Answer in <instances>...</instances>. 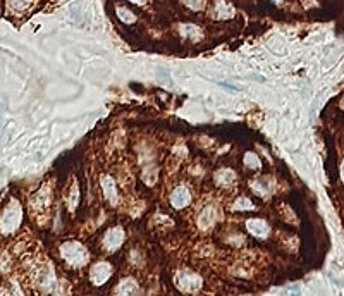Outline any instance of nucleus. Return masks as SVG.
Here are the masks:
<instances>
[{"instance_id":"obj_9","label":"nucleus","mask_w":344,"mask_h":296,"mask_svg":"<svg viewBox=\"0 0 344 296\" xmlns=\"http://www.w3.org/2000/svg\"><path fill=\"white\" fill-rule=\"evenodd\" d=\"M212 16L215 19H229V17L234 16V9L227 2H224V0H219V2H215L214 9H212Z\"/></svg>"},{"instance_id":"obj_12","label":"nucleus","mask_w":344,"mask_h":296,"mask_svg":"<svg viewBox=\"0 0 344 296\" xmlns=\"http://www.w3.org/2000/svg\"><path fill=\"white\" fill-rule=\"evenodd\" d=\"M215 181L220 186H231L236 181V174L231 171V169H224V171H219L215 174Z\"/></svg>"},{"instance_id":"obj_20","label":"nucleus","mask_w":344,"mask_h":296,"mask_svg":"<svg viewBox=\"0 0 344 296\" xmlns=\"http://www.w3.org/2000/svg\"><path fill=\"white\" fill-rule=\"evenodd\" d=\"M129 2H133V4H138V6H141V4H145L147 0H129Z\"/></svg>"},{"instance_id":"obj_3","label":"nucleus","mask_w":344,"mask_h":296,"mask_svg":"<svg viewBox=\"0 0 344 296\" xmlns=\"http://www.w3.org/2000/svg\"><path fill=\"white\" fill-rule=\"evenodd\" d=\"M176 284L182 291H196L201 288V277L191 270H179L176 274Z\"/></svg>"},{"instance_id":"obj_7","label":"nucleus","mask_w":344,"mask_h":296,"mask_svg":"<svg viewBox=\"0 0 344 296\" xmlns=\"http://www.w3.org/2000/svg\"><path fill=\"white\" fill-rule=\"evenodd\" d=\"M102 191H103L105 198L110 201V203H117L119 195H117V186H116L114 177H110V176H103L102 177Z\"/></svg>"},{"instance_id":"obj_14","label":"nucleus","mask_w":344,"mask_h":296,"mask_svg":"<svg viewBox=\"0 0 344 296\" xmlns=\"http://www.w3.org/2000/svg\"><path fill=\"white\" fill-rule=\"evenodd\" d=\"M253 186V191H257L258 195H267L268 191H270V188H268V183L263 179V177H260V179H255L251 183Z\"/></svg>"},{"instance_id":"obj_16","label":"nucleus","mask_w":344,"mask_h":296,"mask_svg":"<svg viewBox=\"0 0 344 296\" xmlns=\"http://www.w3.org/2000/svg\"><path fill=\"white\" fill-rule=\"evenodd\" d=\"M9 6H11L14 11H26L28 7L31 6V0H9Z\"/></svg>"},{"instance_id":"obj_1","label":"nucleus","mask_w":344,"mask_h":296,"mask_svg":"<svg viewBox=\"0 0 344 296\" xmlns=\"http://www.w3.org/2000/svg\"><path fill=\"white\" fill-rule=\"evenodd\" d=\"M60 257L64 258L65 264H69L71 267H83L86 265L88 262V250L86 246L81 245L78 241H67L60 246Z\"/></svg>"},{"instance_id":"obj_2","label":"nucleus","mask_w":344,"mask_h":296,"mask_svg":"<svg viewBox=\"0 0 344 296\" xmlns=\"http://www.w3.org/2000/svg\"><path fill=\"white\" fill-rule=\"evenodd\" d=\"M21 207L17 201H12V203H9V207L6 210H4L2 214V219H0V231L4 234H11L16 231L17 227H19L21 224Z\"/></svg>"},{"instance_id":"obj_21","label":"nucleus","mask_w":344,"mask_h":296,"mask_svg":"<svg viewBox=\"0 0 344 296\" xmlns=\"http://www.w3.org/2000/svg\"><path fill=\"white\" fill-rule=\"evenodd\" d=\"M341 179L344 183V162H342V166H341Z\"/></svg>"},{"instance_id":"obj_18","label":"nucleus","mask_w":344,"mask_h":296,"mask_svg":"<svg viewBox=\"0 0 344 296\" xmlns=\"http://www.w3.org/2000/svg\"><path fill=\"white\" fill-rule=\"evenodd\" d=\"M181 33L186 36H190V38H198L200 36V30H198L196 26H191V25H186L181 28Z\"/></svg>"},{"instance_id":"obj_17","label":"nucleus","mask_w":344,"mask_h":296,"mask_svg":"<svg viewBox=\"0 0 344 296\" xmlns=\"http://www.w3.org/2000/svg\"><path fill=\"white\" fill-rule=\"evenodd\" d=\"M234 210H251L253 209V203L249 201L248 198H244V196H241V198L236 200V203L233 205Z\"/></svg>"},{"instance_id":"obj_6","label":"nucleus","mask_w":344,"mask_h":296,"mask_svg":"<svg viewBox=\"0 0 344 296\" xmlns=\"http://www.w3.org/2000/svg\"><path fill=\"white\" fill-rule=\"evenodd\" d=\"M191 203V191L186 186H177L174 188L171 193V205L174 209H185Z\"/></svg>"},{"instance_id":"obj_19","label":"nucleus","mask_w":344,"mask_h":296,"mask_svg":"<svg viewBox=\"0 0 344 296\" xmlns=\"http://www.w3.org/2000/svg\"><path fill=\"white\" fill-rule=\"evenodd\" d=\"M185 4L193 11H201L205 6V0H185Z\"/></svg>"},{"instance_id":"obj_11","label":"nucleus","mask_w":344,"mask_h":296,"mask_svg":"<svg viewBox=\"0 0 344 296\" xmlns=\"http://www.w3.org/2000/svg\"><path fill=\"white\" fill-rule=\"evenodd\" d=\"M215 222V210L212 207H207V209L201 210V214L198 215V225L201 229H210Z\"/></svg>"},{"instance_id":"obj_4","label":"nucleus","mask_w":344,"mask_h":296,"mask_svg":"<svg viewBox=\"0 0 344 296\" xmlns=\"http://www.w3.org/2000/svg\"><path fill=\"white\" fill-rule=\"evenodd\" d=\"M124 239H126V234L121 227H112L103 234L102 245L107 252H117L122 246Z\"/></svg>"},{"instance_id":"obj_15","label":"nucleus","mask_w":344,"mask_h":296,"mask_svg":"<svg viewBox=\"0 0 344 296\" xmlns=\"http://www.w3.org/2000/svg\"><path fill=\"white\" fill-rule=\"evenodd\" d=\"M244 164L251 169H260V166H262V162H260V158L257 157V153H251V152H248L244 155Z\"/></svg>"},{"instance_id":"obj_10","label":"nucleus","mask_w":344,"mask_h":296,"mask_svg":"<svg viewBox=\"0 0 344 296\" xmlns=\"http://www.w3.org/2000/svg\"><path fill=\"white\" fill-rule=\"evenodd\" d=\"M116 293L117 294H136V293H140V286L134 279L128 277V279H122L121 283L117 284Z\"/></svg>"},{"instance_id":"obj_5","label":"nucleus","mask_w":344,"mask_h":296,"mask_svg":"<svg viewBox=\"0 0 344 296\" xmlns=\"http://www.w3.org/2000/svg\"><path fill=\"white\" fill-rule=\"evenodd\" d=\"M112 276V265L108 262H97L89 270V281L95 286H103Z\"/></svg>"},{"instance_id":"obj_22","label":"nucleus","mask_w":344,"mask_h":296,"mask_svg":"<svg viewBox=\"0 0 344 296\" xmlns=\"http://www.w3.org/2000/svg\"><path fill=\"white\" fill-rule=\"evenodd\" d=\"M342 107H344V102H342Z\"/></svg>"},{"instance_id":"obj_8","label":"nucleus","mask_w":344,"mask_h":296,"mask_svg":"<svg viewBox=\"0 0 344 296\" xmlns=\"http://www.w3.org/2000/svg\"><path fill=\"white\" fill-rule=\"evenodd\" d=\"M246 227H248V231L257 238H265L268 231H270L268 224L262 219H249L246 222Z\"/></svg>"},{"instance_id":"obj_13","label":"nucleus","mask_w":344,"mask_h":296,"mask_svg":"<svg viewBox=\"0 0 344 296\" xmlns=\"http://www.w3.org/2000/svg\"><path fill=\"white\" fill-rule=\"evenodd\" d=\"M117 17H119L122 22H126V25H133L136 21V16L126 7H117Z\"/></svg>"}]
</instances>
